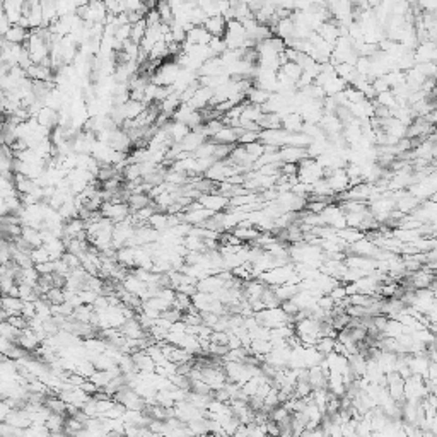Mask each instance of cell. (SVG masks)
Returning <instances> with one entry per match:
<instances>
[{
	"label": "cell",
	"instance_id": "cell-14",
	"mask_svg": "<svg viewBox=\"0 0 437 437\" xmlns=\"http://www.w3.org/2000/svg\"><path fill=\"white\" fill-rule=\"evenodd\" d=\"M419 205H420V200H417L415 197H412L410 193H406L405 197L396 202V210L401 212L403 215H410V213L414 212Z\"/></svg>",
	"mask_w": 437,
	"mask_h": 437
},
{
	"label": "cell",
	"instance_id": "cell-20",
	"mask_svg": "<svg viewBox=\"0 0 437 437\" xmlns=\"http://www.w3.org/2000/svg\"><path fill=\"white\" fill-rule=\"evenodd\" d=\"M145 31H147V24H145L144 19L132 24V26H130V41L135 43V45H140L145 36Z\"/></svg>",
	"mask_w": 437,
	"mask_h": 437
},
{
	"label": "cell",
	"instance_id": "cell-19",
	"mask_svg": "<svg viewBox=\"0 0 437 437\" xmlns=\"http://www.w3.org/2000/svg\"><path fill=\"white\" fill-rule=\"evenodd\" d=\"M280 74H284L290 82H294V84H297L299 77L301 74H303V70H301V67L297 64H294V62H287V64H284L282 67H280Z\"/></svg>",
	"mask_w": 437,
	"mask_h": 437
},
{
	"label": "cell",
	"instance_id": "cell-9",
	"mask_svg": "<svg viewBox=\"0 0 437 437\" xmlns=\"http://www.w3.org/2000/svg\"><path fill=\"white\" fill-rule=\"evenodd\" d=\"M242 133H244V130L239 128V127L237 128L224 127L215 135V137L210 139V140L215 144H222V145H234V144H237V139H239Z\"/></svg>",
	"mask_w": 437,
	"mask_h": 437
},
{
	"label": "cell",
	"instance_id": "cell-11",
	"mask_svg": "<svg viewBox=\"0 0 437 437\" xmlns=\"http://www.w3.org/2000/svg\"><path fill=\"white\" fill-rule=\"evenodd\" d=\"M224 280L221 279L218 275H210L203 280H198L197 282V292H205V294H215L217 290H221L224 287Z\"/></svg>",
	"mask_w": 437,
	"mask_h": 437
},
{
	"label": "cell",
	"instance_id": "cell-17",
	"mask_svg": "<svg viewBox=\"0 0 437 437\" xmlns=\"http://www.w3.org/2000/svg\"><path fill=\"white\" fill-rule=\"evenodd\" d=\"M268 98H270L268 92L261 91V89H258V87H255V86L246 92L248 103H250V104H255V106H263L266 101H268Z\"/></svg>",
	"mask_w": 437,
	"mask_h": 437
},
{
	"label": "cell",
	"instance_id": "cell-25",
	"mask_svg": "<svg viewBox=\"0 0 437 437\" xmlns=\"http://www.w3.org/2000/svg\"><path fill=\"white\" fill-rule=\"evenodd\" d=\"M415 69L420 72L425 79H434L435 77V62H425V64H417Z\"/></svg>",
	"mask_w": 437,
	"mask_h": 437
},
{
	"label": "cell",
	"instance_id": "cell-24",
	"mask_svg": "<svg viewBox=\"0 0 437 437\" xmlns=\"http://www.w3.org/2000/svg\"><path fill=\"white\" fill-rule=\"evenodd\" d=\"M333 347H335V340L333 338H326V337L319 338L316 342V345H314V348H316V350L321 353L323 357H326L328 353H332Z\"/></svg>",
	"mask_w": 437,
	"mask_h": 437
},
{
	"label": "cell",
	"instance_id": "cell-1",
	"mask_svg": "<svg viewBox=\"0 0 437 437\" xmlns=\"http://www.w3.org/2000/svg\"><path fill=\"white\" fill-rule=\"evenodd\" d=\"M319 221H321V226H328L335 231H342L347 227L345 213L342 212V208L337 203H330L324 207V210L319 213Z\"/></svg>",
	"mask_w": 437,
	"mask_h": 437
},
{
	"label": "cell",
	"instance_id": "cell-26",
	"mask_svg": "<svg viewBox=\"0 0 437 437\" xmlns=\"http://www.w3.org/2000/svg\"><path fill=\"white\" fill-rule=\"evenodd\" d=\"M208 48H210V51L213 53V57H221L222 53L227 50V46H226V43L222 38H212L210 43H208Z\"/></svg>",
	"mask_w": 437,
	"mask_h": 437
},
{
	"label": "cell",
	"instance_id": "cell-8",
	"mask_svg": "<svg viewBox=\"0 0 437 437\" xmlns=\"http://www.w3.org/2000/svg\"><path fill=\"white\" fill-rule=\"evenodd\" d=\"M279 157L282 164H299L304 157H308V154H306V149L285 145V147L279 149Z\"/></svg>",
	"mask_w": 437,
	"mask_h": 437
},
{
	"label": "cell",
	"instance_id": "cell-10",
	"mask_svg": "<svg viewBox=\"0 0 437 437\" xmlns=\"http://www.w3.org/2000/svg\"><path fill=\"white\" fill-rule=\"evenodd\" d=\"M207 137L203 133H197V132H190L186 135V137H184L181 142H179L178 145L179 147H181V150L183 152H188V154H193L195 152V150L200 147L202 144H205L207 142Z\"/></svg>",
	"mask_w": 437,
	"mask_h": 437
},
{
	"label": "cell",
	"instance_id": "cell-15",
	"mask_svg": "<svg viewBox=\"0 0 437 437\" xmlns=\"http://www.w3.org/2000/svg\"><path fill=\"white\" fill-rule=\"evenodd\" d=\"M274 292L277 295V299L280 303H285V301H290L294 297L295 294L299 292V287L297 285H292V284H284V285H277V287H271Z\"/></svg>",
	"mask_w": 437,
	"mask_h": 437
},
{
	"label": "cell",
	"instance_id": "cell-30",
	"mask_svg": "<svg viewBox=\"0 0 437 437\" xmlns=\"http://www.w3.org/2000/svg\"><path fill=\"white\" fill-rule=\"evenodd\" d=\"M297 164H282L280 174H284V176H297Z\"/></svg>",
	"mask_w": 437,
	"mask_h": 437
},
{
	"label": "cell",
	"instance_id": "cell-29",
	"mask_svg": "<svg viewBox=\"0 0 437 437\" xmlns=\"http://www.w3.org/2000/svg\"><path fill=\"white\" fill-rule=\"evenodd\" d=\"M328 295L335 301V303H338V301L345 299V297H347V294H345V285L340 284V285H337V287H333V289L328 292Z\"/></svg>",
	"mask_w": 437,
	"mask_h": 437
},
{
	"label": "cell",
	"instance_id": "cell-16",
	"mask_svg": "<svg viewBox=\"0 0 437 437\" xmlns=\"http://www.w3.org/2000/svg\"><path fill=\"white\" fill-rule=\"evenodd\" d=\"M261 116V106H255V104H250V103H244V110L241 113V121H251V123H260Z\"/></svg>",
	"mask_w": 437,
	"mask_h": 437
},
{
	"label": "cell",
	"instance_id": "cell-12",
	"mask_svg": "<svg viewBox=\"0 0 437 437\" xmlns=\"http://www.w3.org/2000/svg\"><path fill=\"white\" fill-rule=\"evenodd\" d=\"M210 40H212V36L208 35V33L202 26H193L190 31L186 33V41H184V43H188V45H202V46H205V45L210 43Z\"/></svg>",
	"mask_w": 437,
	"mask_h": 437
},
{
	"label": "cell",
	"instance_id": "cell-22",
	"mask_svg": "<svg viewBox=\"0 0 437 437\" xmlns=\"http://www.w3.org/2000/svg\"><path fill=\"white\" fill-rule=\"evenodd\" d=\"M374 103L383 106V108H388V110H393V108H396V106H398L396 98L393 96L391 91H386V92H381V94H377L376 99H374Z\"/></svg>",
	"mask_w": 437,
	"mask_h": 437
},
{
	"label": "cell",
	"instance_id": "cell-3",
	"mask_svg": "<svg viewBox=\"0 0 437 437\" xmlns=\"http://www.w3.org/2000/svg\"><path fill=\"white\" fill-rule=\"evenodd\" d=\"M197 202L203 208H207V210H210L213 213L226 212V208L229 207V198L224 195H218V193H203V195L198 197Z\"/></svg>",
	"mask_w": 437,
	"mask_h": 437
},
{
	"label": "cell",
	"instance_id": "cell-7",
	"mask_svg": "<svg viewBox=\"0 0 437 437\" xmlns=\"http://www.w3.org/2000/svg\"><path fill=\"white\" fill-rule=\"evenodd\" d=\"M202 28L205 29V31H207L212 38H224L226 28H227V21H226V19L222 17V16L207 17Z\"/></svg>",
	"mask_w": 437,
	"mask_h": 437
},
{
	"label": "cell",
	"instance_id": "cell-28",
	"mask_svg": "<svg viewBox=\"0 0 437 437\" xmlns=\"http://www.w3.org/2000/svg\"><path fill=\"white\" fill-rule=\"evenodd\" d=\"M260 140V132H244L237 139V144L239 145H248V144H253V142H258Z\"/></svg>",
	"mask_w": 437,
	"mask_h": 437
},
{
	"label": "cell",
	"instance_id": "cell-23",
	"mask_svg": "<svg viewBox=\"0 0 437 437\" xmlns=\"http://www.w3.org/2000/svg\"><path fill=\"white\" fill-rule=\"evenodd\" d=\"M261 303H263V306H265V309H275V308H280V301L277 299V295H275V292H274V289L271 287H266L265 289V292L261 294Z\"/></svg>",
	"mask_w": 437,
	"mask_h": 437
},
{
	"label": "cell",
	"instance_id": "cell-31",
	"mask_svg": "<svg viewBox=\"0 0 437 437\" xmlns=\"http://www.w3.org/2000/svg\"><path fill=\"white\" fill-rule=\"evenodd\" d=\"M263 427H265V432H266V435H271V437H277V435H280V429H279V425H277L275 422L268 420V422H266V424H265Z\"/></svg>",
	"mask_w": 437,
	"mask_h": 437
},
{
	"label": "cell",
	"instance_id": "cell-27",
	"mask_svg": "<svg viewBox=\"0 0 437 437\" xmlns=\"http://www.w3.org/2000/svg\"><path fill=\"white\" fill-rule=\"evenodd\" d=\"M244 149H246L248 155H250V157L253 159V162H256V161H258V159H260V155L263 154V144H260V142L248 144V145H244Z\"/></svg>",
	"mask_w": 437,
	"mask_h": 437
},
{
	"label": "cell",
	"instance_id": "cell-32",
	"mask_svg": "<svg viewBox=\"0 0 437 437\" xmlns=\"http://www.w3.org/2000/svg\"><path fill=\"white\" fill-rule=\"evenodd\" d=\"M266 437H271V435H266ZM277 437H279V435H277Z\"/></svg>",
	"mask_w": 437,
	"mask_h": 437
},
{
	"label": "cell",
	"instance_id": "cell-6",
	"mask_svg": "<svg viewBox=\"0 0 437 437\" xmlns=\"http://www.w3.org/2000/svg\"><path fill=\"white\" fill-rule=\"evenodd\" d=\"M212 98H213V89H210V87H198L195 94H193V98L188 101V106L193 111H202L207 108Z\"/></svg>",
	"mask_w": 437,
	"mask_h": 437
},
{
	"label": "cell",
	"instance_id": "cell-13",
	"mask_svg": "<svg viewBox=\"0 0 437 437\" xmlns=\"http://www.w3.org/2000/svg\"><path fill=\"white\" fill-rule=\"evenodd\" d=\"M270 29H271V33H275L277 38H280V40L285 41V40H289V38H292V35H294V22L290 17L280 19V21Z\"/></svg>",
	"mask_w": 437,
	"mask_h": 437
},
{
	"label": "cell",
	"instance_id": "cell-18",
	"mask_svg": "<svg viewBox=\"0 0 437 437\" xmlns=\"http://www.w3.org/2000/svg\"><path fill=\"white\" fill-rule=\"evenodd\" d=\"M260 130H279L282 128V118L275 113H266L260 120Z\"/></svg>",
	"mask_w": 437,
	"mask_h": 437
},
{
	"label": "cell",
	"instance_id": "cell-2",
	"mask_svg": "<svg viewBox=\"0 0 437 437\" xmlns=\"http://www.w3.org/2000/svg\"><path fill=\"white\" fill-rule=\"evenodd\" d=\"M289 137L290 133L285 132L284 128L279 130H261L260 132V144L263 145H271L275 149H282L289 144Z\"/></svg>",
	"mask_w": 437,
	"mask_h": 437
},
{
	"label": "cell",
	"instance_id": "cell-4",
	"mask_svg": "<svg viewBox=\"0 0 437 437\" xmlns=\"http://www.w3.org/2000/svg\"><path fill=\"white\" fill-rule=\"evenodd\" d=\"M324 179H326L330 190H332L335 195L343 193L348 186H350V181H348V176H347L345 169H333V171L330 173Z\"/></svg>",
	"mask_w": 437,
	"mask_h": 437
},
{
	"label": "cell",
	"instance_id": "cell-21",
	"mask_svg": "<svg viewBox=\"0 0 437 437\" xmlns=\"http://www.w3.org/2000/svg\"><path fill=\"white\" fill-rule=\"evenodd\" d=\"M337 236L343 242H347V244H353V242H357L359 239H362L364 232L352 229V227H345V229H342V231H337Z\"/></svg>",
	"mask_w": 437,
	"mask_h": 437
},
{
	"label": "cell",
	"instance_id": "cell-5",
	"mask_svg": "<svg viewBox=\"0 0 437 437\" xmlns=\"http://www.w3.org/2000/svg\"><path fill=\"white\" fill-rule=\"evenodd\" d=\"M435 57H437L435 43H430V41L419 43V45H417V48L414 50L415 65H417V64H425V62H435Z\"/></svg>",
	"mask_w": 437,
	"mask_h": 437
}]
</instances>
